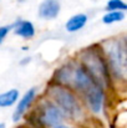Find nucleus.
<instances>
[{"label": "nucleus", "instance_id": "obj_1", "mask_svg": "<svg viewBox=\"0 0 127 128\" xmlns=\"http://www.w3.org/2000/svg\"><path fill=\"white\" fill-rule=\"evenodd\" d=\"M81 61L84 65L85 72L90 76L92 82L101 90L108 86V71L107 64L98 51H95L92 47L86 50L81 55Z\"/></svg>", "mask_w": 127, "mask_h": 128}, {"label": "nucleus", "instance_id": "obj_2", "mask_svg": "<svg viewBox=\"0 0 127 128\" xmlns=\"http://www.w3.org/2000/svg\"><path fill=\"white\" fill-rule=\"evenodd\" d=\"M49 93L52 97V100L57 103L59 108L62 112L69 113L70 116H77L80 113V107H79V103H77L75 96L64 86H51L49 90Z\"/></svg>", "mask_w": 127, "mask_h": 128}, {"label": "nucleus", "instance_id": "obj_3", "mask_svg": "<svg viewBox=\"0 0 127 128\" xmlns=\"http://www.w3.org/2000/svg\"><path fill=\"white\" fill-rule=\"evenodd\" d=\"M107 55H108V61L113 68V71L116 72L117 76L123 77L125 76V71H126V54H125V46L118 42L111 44L108 50H107Z\"/></svg>", "mask_w": 127, "mask_h": 128}, {"label": "nucleus", "instance_id": "obj_4", "mask_svg": "<svg viewBox=\"0 0 127 128\" xmlns=\"http://www.w3.org/2000/svg\"><path fill=\"white\" fill-rule=\"evenodd\" d=\"M62 120H64V113L57 106H55L52 103L45 104V107L41 112V120H40L41 123H45L47 126L56 128L61 126Z\"/></svg>", "mask_w": 127, "mask_h": 128}, {"label": "nucleus", "instance_id": "obj_5", "mask_svg": "<svg viewBox=\"0 0 127 128\" xmlns=\"http://www.w3.org/2000/svg\"><path fill=\"white\" fill-rule=\"evenodd\" d=\"M85 93H86L87 103H88L90 108L92 110V112L98 113L101 111V107H102V103H103L102 90L100 87H97L96 85H93L88 91H86Z\"/></svg>", "mask_w": 127, "mask_h": 128}, {"label": "nucleus", "instance_id": "obj_6", "mask_svg": "<svg viewBox=\"0 0 127 128\" xmlns=\"http://www.w3.org/2000/svg\"><path fill=\"white\" fill-rule=\"evenodd\" d=\"M35 94H36V88L33 87V88H30V90L23 96V98H21L20 102L18 103V107L15 108V112H14V114H13V121H14V122H18V121L24 116V113L28 111L30 103L33 102Z\"/></svg>", "mask_w": 127, "mask_h": 128}, {"label": "nucleus", "instance_id": "obj_7", "mask_svg": "<svg viewBox=\"0 0 127 128\" xmlns=\"http://www.w3.org/2000/svg\"><path fill=\"white\" fill-rule=\"evenodd\" d=\"M60 2L57 0H44L39 6V15L42 19H54L59 15Z\"/></svg>", "mask_w": 127, "mask_h": 128}, {"label": "nucleus", "instance_id": "obj_8", "mask_svg": "<svg viewBox=\"0 0 127 128\" xmlns=\"http://www.w3.org/2000/svg\"><path fill=\"white\" fill-rule=\"evenodd\" d=\"M86 22H87V16L84 14H77V15H74L72 18H70L67 20L65 28L69 32H75V31L82 29Z\"/></svg>", "mask_w": 127, "mask_h": 128}, {"label": "nucleus", "instance_id": "obj_9", "mask_svg": "<svg viewBox=\"0 0 127 128\" xmlns=\"http://www.w3.org/2000/svg\"><path fill=\"white\" fill-rule=\"evenodd\" d=\"M15 34L19 35V36H21V38L30 39L35 34L34 25L30 21H20V22H18V26L15 29Z\"/></svg>", "mask_w": 127, "mask_h": 128}, {"label": "nucleus", "instance_id": "obj_10", "mask_svg": "<svg viewBox=\"0 0 127 128\" xmlns=\"http://www.w3.org/2000/svg\"><path fill=\"white\" fill-rule=\"evenodd\" d=\"M19 97L18 90H9L0 94V107H10L13 106Z\"/></svg>", "mask_w": 127, "mask_h": 128}, {"label": "nucleus", "instance_id": "obj_11", "mask_svg": "<svg viewBox=\"0 0 127 128\" xmlns=\"http://www.w3.org/2000/svg\"><path fill=\"white\" fill-rule=\"evenodd\" d=\"M123 19H125L123 11H108L103 15L102 21H103V24H113V22L121 21Z\"/></svg>", "mask_w": 127, "mask_h": 128}, {"label": "nucleus", "instance_id": "obj_12", "mask_svg": "<svg viewBox=\"0 0 127 128\" xmlns=\"http://www.w3.org/2000/svg\"><path fill=\"white\" fill-rule=\"evenodd\" d=\"M126 8V4L122 0H110L107 4V9L110 11H125Z\"/></svg>", "mask_w": 127, "mask_h": 128}, {"label": "nucleus", "instance_id": "obj_13", "mask_svg": "<svg viewBox=\"0 0 127 128\" xmlns=\"http://www.w3.org/2000/svg\"><path fill=\"white\" fill-rule=\"evenodd\" d=\"M9 26H3V28H0V42L4 40V38L6 36V34L9 32Z\"/></svg>", "mask_w": 127, "mask_h": 128}, {"label": "nucleus", "instance_id": "obj_14", "mask_svg": "<svg viewBox=\"0 0 127 128\" xmlns=\"http://www.w3.org/2000/svg\"><path fill=\"white\" fill-rule=\"evenodd\" d=\"M0 128H5V124L4 123H0Z\"/></svg>", "mask_w": 127, "mask_h": 128}]
</instances>
